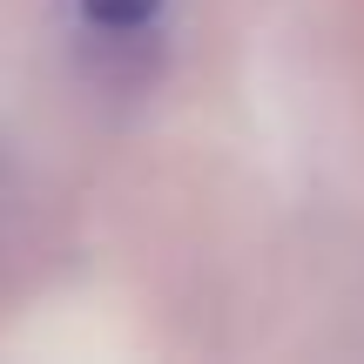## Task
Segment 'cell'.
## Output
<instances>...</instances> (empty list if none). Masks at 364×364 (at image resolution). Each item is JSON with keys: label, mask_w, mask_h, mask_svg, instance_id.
Segmentation results:
<instances>
[{"label": "cell", "mask_w": 364, "mask_h": 364, "mask_svg": "<svg viewBox=\"0 0 364 364\" xmlns=\"http://www.w3.org/2000/svg\"><path fill=\"white\" fill-rule=\"evenodd\" d=\"M75 7H81V21H88L95 34H108V41H142L149 27H156L162 0H75Z\"/></svg>", "instance_id": "cell-1"}, {"label": "cell", "mask_w": 364, "mask_h": 364, "mask_svg": "<svg viewBox=\"0 0 364 364\" xmlns=\"http://www.w3.org/2000/svg\"><path fill=\"white\" fill-rule=\"evenodd\" d=\"M0 182H7V149H0Z\"/></svg>", "instance_id": "cell-2"}]
</instances>
